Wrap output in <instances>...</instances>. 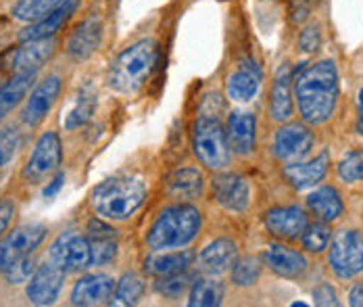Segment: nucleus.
I'll return each mask as SVG.
<instances>
[{
	"mask_svg": "<svg viewBox=\"0 0 363 307\" xmlns=\"http://www.w3.org/2000/svg\"><path fill=\"white\" fill-rule=\"evenodd\" d=\"M292 88L303 121L311 125L326 123L338 103L336 63L324 59L309 67H301V72L292 76Z\"/></svg>",
	"mask_w": 363,
	"mask_h": 307,
	"instance_id": "nucleus-1",
	"label": "nucleus"
},
{
	"mask_svg": "<svg viewBox=\"0 0 363 307\" xmlns=\"http://www.w3.org/2000/svg\"><path fill=\"white\" fill-rule=\"evenodd\" d=\"M145 182L132 176H119V178L105 180L90 194L92 209L99 216L107 220H115V222L130 220L145 205Z\"/></svg>",
	"mask_w": 363,
	"mask_h": 307,
	"instance_id": "nucleus-2",
	"label": "nucleus"
},
{
	"mask_svg": "<svg viewBox=\"0 0 363 307\" xmlns=\"http://www.w3.org/2000/svg\"><path fill=\"white\" fill-rule=\"evenodd\" d=\"M201 222V211L194 205H172L159 213V218L146 234V242L152 251L182 249L196 238Z\"/></svg>",
	"mask_w": 363,
	"mask_h": 307,
	"instance_id": "nucleus-3",
	"label": "nucleus"
},
{
	"mask_svg": "<svg viewBox=\"0 0 363 307\" xmlns=\"http://www.w3.org/2000/svg\"><path fill=\"white\" fill-rule=\"evenodd\" d=\"M159 59L155 40H138L121 50L109 67V86L121 94L138 92L150 77Z\"/></svg>",
	"mask_w": 363,
	"mask_h": 307,
	"instance_id": "nucleus-4",
	"label": "nucleus"
},
{
	"mask_svg": "<svg viewBox=\"0 0 363 307\" xmlns=\"http://www.w3.org/2000/svg\"><path fill=\"white\" fill-rule=\"evenodd\" d=\"M192 149L196 159L209 169H225L230 163V145L218 116L203 113L194 123Z\"/></svg>",
	"mask_w": 363,
	"mask_h": 307,
	"instance_id": "nucleus-5",
	"label": "nucleus"
},
{
	"mask_svg": "<svg viewBox=\"0 0 363 307\" xmlns=\"http://www.w3.org/2000/svg\"><path fill=\"white\" fill-rule=\"evenodd\" d=\"M328 264L332 272L342 278H355L363 272V236L357 230H338L330 240Z\"/></svg>",
	"mask_w": 363,
	"mask_h": 307,
	"instance_id": "nucleus-6",
	"label": "nucleus"
},
{
	"mask_svg": "<svg viewBox=\"0 0 363 307\" xmlns=\"http://www.w3.org/2000/svg\"><path fill=\"white\" fill-rule=\"evenodd\" d=\"M55 42L52 38L28 40L17 48L6 50L0 57V67L9 72L11 76L15 74H26V72H38L52 55Z\"/></svg>",
	"mask_w": 363,
	"mask_h": 307,
	"instance_id": "nucleus-7",
	"label": "nucleus"
},
{
	"mask_svg": "<svg viewBox=\"0 0 363 307\" xmlns=\"http://www.w3.org/2000/svg\"><path fill=\"white\" fill-rule=\"evenodd\" d=\"M46 236V228L42 224H28L19 226L11 232L0 242V274H4L9 266H13L17 259L28 257L40 247V242Z\"/></svg>",
	"mask_w": 363,
	"mask_h": 307,
	"instance_id": "nucleus-8",
	"label": "nucleus"
},
{
	"mask_svg": "<svg viewBox=\"0 0 363 307\" xmlns=\"http://www.w3.org/2000/svg\"><path fill=\"white\" fill-rule=\"evenodd\" d=\"M63 159V147L61 140L55 132H46L40 136L34 151L30 155L26 167H23V178L28 182H38L50 172H55L61 165Z\"/></svg>",
	"mask_w": 363,
	"mask_h": 307,
	"instance_id": "nucleus-9",
	"label": "nucleus"
},
{
	"mask_svg": "<svg viewBox=\"0 0 363 307\" xmlns=\"http://www.w3.org/2000/svg\"><path fill=\"white\" fill-rule=\"evenodd\" d=\"M48 259L55 262L57 266L65 269V272H77L90 266V245L88 238L77 234V232H65L61 234L50 251H48Z\"/></svg>",
	"mask_w": 363,
	"mask_h": 307,
	"instance_id": "nucleus-10",
	"label": "nucleus"
},
{
	"mask_svg": "<svg viewBox=\"0 0 363 307\" xmlns=\"http://www.w3.org/2000/svg\"><path fill=\"white\" fill-rule=\"evenodd\" d=\"M65 274H67L65 269L48 259L30 278V284H28V291H26L28 299L34 306H50V303H55L59 293H61V289H63Z\"/></svg>",
	"mask_w": 363,
	"mask_h": 307,
	"instance_id": "nucleus-11",
	"label": "nucleus"
},
{
	"mask_svg": "<svg viewBox=\"0 0 363 307\" xmlns=\"http://www.w3.org/2000/svg\"><path fill=\"white\" fill-rule=\"evenodd\" d=\"M313 143H315V138L307 125L289 123L276 132L274 153L278 159H282L286 163H294V161H301L303 157L309 155V151L313 149Z\"/></svg>",
	"mask_w": 363,
	"mask_h": 307,
	"instance_id": "nucleus-12",
	"label": "nucleus"
},
{
	"mask_svg": "<svg viewBox=\"0 0 363 307\" xmlns=\"http://www.w3.org/2000/svg\"><path fill=\"white\" fill-rule=\"evenodd\" d=\"M213 199L225 211L242 213L249 209L251 203V186L238 174H219L211 182Z\"/></svg>",
	"mask_w": 363,
	"mask_h": 307,
	"instance_id": "nucleus-13",
	"label": "nucleus"
},
{
	"mask_svg": "<svg viewBox=\"0 0 363 307\" xmlns=\"http://www.w3.org/2000/svg\"><path fill=\"white\" fill-rule=\"evenodd\" d=\"M61 92V77L59 76H48L46 79H42L36 86V90L30 94L26 107H23V121L32 128H36L38 123L48 116V111L52 109V105L57 103Z\"/></svg>",
	"mask_w": 363,
	"mask_h": 307,
	"instance_id": "nucleus-14",
	"label": "nucleus"
},
{
	"mask_svg": "<svg viewBox=\"0 0 363 307\" xmlns=\"http://www.w3.org/2000/svg\"><path fill=\"white\" fill-rule=\"evenodd\" d=\"M103 40V19L99 15L86 17L72 34L67 42V55L73 61H86L90 59Z\"/></svg>",
	"mask_w": 363,
	"mask_h": 307,
	"instance_id": "nucleus-15",
	"label": "nucleus"
},
{
	"mask_svg": "<svg viewBox=\"0 0 363 307\" xmlns=\"http://www.w3.org/2000/svg\"><path fill=\"white\" fill-rule=\"evenodd\" d=\"M265 228L278 238H298L305 228H307V216L301 207L291 205V207H276L269 209L263 218Z\"/></svg>",
	"mask_w": 363,
	"mask_h": 307,
	"instance_id": "nucleus-16",
	"label": "nucleus"
},
{
	"mask_svg": "<svg viewBox=\"0 0 363 307\" xmlns=\"http://www.w3.org/2000/svg\"><path fill=\"white\" fill-rule=\"evenodd\" d=\"M115 291V282L113 278L105 274H90L84 276L75 282L72 291V303L73 306H103L111 299Z\"/></svg>",
	"mask_w": 363,
	"mask_h": 307,
	"instance_id": "nucleus-17",
	"label": "nucleus"
},
{
	"mask_svg": "<svg viewBox=\"0 0 363 307\" xmlns=\"http://www.w3.org/2000/svg\"><path fill=\"white\" fill-rule=\"evenodd\" d=\"M225 138L230 145V151L236 155L253 153L255 140V117L249 111H232L225 121Z\"/></svg>",
	"mask_w": 363,
	"mask_h": 307,
	"instance_id": "nucleus-18",
	"label": "nucleus"
},
{
	"mask_svg": "<svg viewBox=\"0 0 363 307\" xmlns=\"http://www.w3.org/2000/svg\"><path fill=\"white\" fill-rule=\"evenodd\" d=\"M263 262L265 266L272 269L274 274L289 278V280H296L307 272V259L303 253L289 249L284 245H272L265 249L263 253Z\"/></svg>",
	"mask_w": 363,
	"mask_h": 307,
	"instance_id": "nucleus-19",
	"label": "nucleus"
},
{
	"mask_svg": "<svg viewBox=\"0 0 363 307\" xmlns=\"http://www.w3.org/2000/svg\"><path fill=\"white\" fill-rule=\"evenodd\" d=\"M294 111L292 103V72L289 63H282L276 69L272 84V99H269V116L274 121H289Z\"/></svg>",
	"mask_w": 363,
	"mask_h": 307,
	"instance_id": "nucleus-20",
	"label": "nucleus"
},
{
	"mask_svg": "<svg viewBox=\"0 0 363 307\" xmlns=\"http://www.w3.org/2000/svg\"><path fill=\"white\" fill-rule=\"evenodd\" d=\"M328 153L318 155L311 161H294L284 167V176L296 191H307L322 182L328 172Z\"/></svg>",
	"mask_w": 363,
	"mask_h": 307,
	"instance_id": "nucleus-21",
	"label": "nucleus"
},
{
	"mask_svg": "<svg viewBox=\"0 0 363 307\" xmlns=\"http://www.w3.org/2000/svg\"><path fill=\"white\" fill-rule=\"evenodd\" d=\"M77 4H79V0H65L59 9H55L50 15H46L44 19L34 21L30 28H26V30L19 34V40H21V42H28V40L52 38V36L67 23V19L75 13Z\"/></svg>",
	"mask_w": 363,
	"mask_h": 307,
	"instance_id": "nucleus-22",
	"label": "nucleus"
},
{
	"mask_svg": "<svg viewBox=\"0 0 363 307\" xmlns=\"http://www.w3.org/2000/svg\"><path fill=\"white\" fill-rule=\"evenodd\" d=\"M236 242L230 238H218L211 245H207L203 249V253L199 255V266L203 272L216 276V274H223L234 266L236 262Z\"/></svg>",
	"mask_w": 363,
	"mask_h": 307,
	"instance_id": "nucleus-23",
	"label": "nucleus"
},
{
	"mask_svg": "<svg viewBox=\"0 0 363 307\" xmlns=\"http://www.w3.org/2000/svg\"><path fill=\"white\" fill-rule=\"evenodd\" d=\"M259 82H261V72L255 63H242L238 72H234L225 82V92L232 101L247 103L259 92Z\"/></svg>",
	"mask_w": 363,
	"mask_h": 307,
	"instance_id": "nucleus-24",
	"label": "nucleus"
},
{
	"mask_svg": "<svg viewBox=\"0 0 363 307\" xmlns=\"http://www.w3.org/2000/svg\"><path fill=\"white\" fill-rule=\"evenodd\" d=\"M194 262V253L184 249V251H176V253H159V255H150L146 257L145 269L150 276H172V274H180L192 266Z\"/></svg>",
	"mask_w": 363,
	"mask_h": 307,
	"instance_id": "nucleus-25",
	"label": "nucleus"
},
{
	"mask_svg": "<svg viewBox=\"0 0 363 307\" xmlns=\"http://www.w3.org/2000/svg\"><path fill=\"white\" fill-rule=\"evenodd\" d=\"M38 72H26V74H15L6 84L0 86V121L9 116L19 103L21 99L28 94V90L32 88Z\"/></svg>",
	"mask_w": 363,
	"mask_h": 307,
	"instance_id": "nucleus-26",
	"label": "nucleus"
},
{
	"mask_svg": "<svg viewBox=\"0 0 363 307\" xmlns=\"http://www.w3.org/2000/svg\"><path fill=\"white\" fill-rule=\"evenodd\" d=\"M203 174L194 167H182L178 169L172 178H169V184H167V192L172 199H178V201H192V199H199L203 194Z\"/></svg>",
	"mask_w": 363,
	"mask_h": 307,
	"instance_id": "nucleus-27",
	"label": "nucleus"
},
{
	"mask_svg": "<svg viewBox=\"0 0 363 307\" xmlns=\"http://www.w3.org/2000/svg\"><path fill=\"white\" fill-rule=\"evenodd\" d=\"M307 207L311 209V213H315L320 218V222H334L342 216V201L336 189L332 186H322L315 192H311L307 196Z\"/></svg>",
	"mask_w": 363,
	"mask_h": 307,
	"instance_id": "nucleus-28",
	"label": "nucleus"
},
{
	"mask_svg": "<svg viewBox=\"0 0 363 307\" xmlns=\"http://www.w3.org/2000/svg\"><path fill=\"white\" fill-rule=\"evenodd\" d=\"M223 299V284L218 278H199L190 286V307H216Z\"/></svg>",
	"mask_w": 363,
	"mask_h": 307,
	"instance_id": "nucleus-29",
	"label": "nucleus"
},
{
	"mask_svg": "<svg viewBox=\"0 0 363 307\" xmlns=\"http://www.w3.org/2000/svg\"><path fill=\"white\" fill-rule=\"evenodd\" d=\"M65 0H17L11 15L17 21L23 23H34L44 19L46 15H50L55 9H59Z\"/></svg>",
	"mask_w": 363,
	"mask_h": 307,
	"instance_id": "nucleus-30",
	"label": "nucleus"
},
{
	"mask_svg": "<svg viewBox=\"0 0 363 307\" xmlns=\"http://www.w3.org/2000/svg\"><path fill=\"white\" fill-rule=\"evenodd\" d=\"M96 105H99V99L96 94L90 90V88H84L75 101V105L72 107V111L65 117V130H77L82 125H86L90 121V117L94 116L96 111Z\"/></svg>",
	"mask_w": 363,
	"mask_h": 307,
	"instance_id": "nucleus-31",
	"label": "nucleus"
},
{
	"mask_svg": "<svg viewBox=\"0 0 363 307\" xmlns=\"http://www.w3.org/2000/svg\"><path fill=\"white\" fill-rule=\"evenodd\" d=\"M90 266H107L117 257V234H88Z\"/></svg>",
	"mask_w": 363,
	"mask_h": 307,
	"instance_id": "nucleus-32",
	"label": "nucleus"
},
{
	"mask_svg": "<svg viewBox=\"0 0 363 307\" xmlns=\"http://www.w3.org/2000/svg\"><path fill=\"white\" fill-rule=\"evenodd\" d=\"M145 295V282L138 274H123L117 282V299L123 306H136Z\"/></svg>",
	"mask_w": 363,
	"mask_h": 307,
	"instance_id": "nucleus-33",
	"label": "nucleus"
},
{
	"mask_svg": "<svg viewBox=\"0 0 363 307\" xmlns=\"http://www.w3.org/2000/svg\"><path fill=\"white\" fill-rule=\"evenodd\" d=\"M261 269H263L261 259H257L253 255L236 259L232 266V282L236 286H253L261 276Z\"/></svg>",
	"mask_w": 363,
	"mask_h": 307,
	"instance_id": "nucleus-34",
	"label": "nucleus"
},
{
	"mask_svg": "<svg viewBox=\"0 0 363 307\" xmlns=\"http://www.w3.org/2000/svg\"><path fill=\"white\" fill-rule=\"evenodd\" d=\"M303 238V247L309 251V253H322L330 247V240H332V232L326 226V222H318V224H307L305 232L301 234Z\"/></svg>",
	"mask_w": 363,
	"mask_h": 307,
	"instance_id": "nucleus-35",
	"label": "nucleus"
},
{
	"mask_svg": "<svg viewBox=\"0 0 363 307\" xmlns=\"http://www.w3.org/2000/svg\"><path fill=\"white\" fill-rule=\"evenodd\" d=\"M190 286V276L186 272L180 274H172V276H161L157 282H155V289L163 295V297H169V299H178L182 297V293Z\"/></svg>",
	"mask_w": 363,
	"mask_h": 307,
	"instance_id": "nucleus-36",
	"label": "nucleus"
},
{
	"mask_svg": "<svg viewBox=\"0 0 363 307\" xmlns=\"http://www.w3.org/2000/svg\"><path fill=\"white\" fill-rule=\"evenodd\" d=\"M338 174L345 182H363V149L347 155L338 165Z\"/></svg>",
	"mask_w": 363,
	"mask_h": 307,
	"instance_id": "nucleus-37",
	"label": "nucleus"
},
{
	"mask_svg": "<svg viewBox=\"0 0 363 307\" xmlns=\"http://www.w3.org/2000/svg\"><path fill=\"white\" fill-rule=\"evenodd\" d=\"M34 272H36V262L28 255V257L17 259L13 266H9L6 272H4V276H6V280L11 284H23V282H28L34 276Z\"/></svg>",
	"mask_w": 363,
	"mask_h": 307,
	"instance_id": "nucleus-38",
	"label": "nucleus"
},
{
	"mask_svg": "<svg viewBox=\"0 0 363 307\" xmlns=\"http://www.w3.org/2000/svg\"><path fill=\"white\" fill-rule=\"evenodd\" d=\"M322 44V30L318 23H309L307 28H303L301 36H298V48L303 52H315Z\"/></svg>",
	"mask_w": 363,
	"mask_h": 307,
	"instance_id": "nucleus-39",
	"label": "nucleus"
},
{
	"mask_svg": "<svg viewBox=\"0 0 363 307\" xmlns=\"http://www.w3.org/2000/svg\"><path fill=\"white\" fill-rule=\"evenodd\" d=\"M313 301H315V306H322V307H332V306H338V299H336V291L332 289V284H320L315 291H313Z\"/></svg>",
	"mask_w": 363,
	"mask_h": 307,
	"instance_id": "nucleus-40",
	"label": "nucleus"
},
{
	"mask_svg": "<svg viewBox=\"0 0 363 307\" xmlns=\"http://www.w3.org/2000/svg\"><path fill=\"white\" fill-rule=\"evenodd\" d=\"M15 213V205L13 201H0V234L6 230V226L11 224V218Z\"/></svg>",
	"mask_w": 363,
	"mask_h": 307,
	"instance_id": "nucleus-41",
	"label": "nucleus"
},
{
	"mask_svg": "<svg viewBox=\"0 0 363 307\" xmlns=\"http://www.w3.org/2000/svg\"><path fill=\"white\" fill-rule=\"evenodd\" d=\"M292 19L296 23H303L309 15V6H307V0H292Z\"/></svg>",
	"mask_w": 363,
	"mask_h": 307,
	"instance_id": "nucleus-42",
	"label": "nucleus"
},
{
	"mask_svg": "<svg viewBox=\"0 0 363 307\" xmlns=\"http://www.w3.org/2000/svg\"><path fill=\"white\" fill-rule=\"evenodd\" d=\"M63 182H65V174H57V176H55V180H52V182H50V184H48V186L44 189V196H46V199L55 196L57 192L61 191Z\"/></svg>",
	"mask_w": 363,
	"mask_h": 307,
	"instance_id": "nucleus-43",
	"label": "nucleus"
},
{
	"mask_svg": "<svg viewBox=\"0 0 363 307\" xmlns=\"http://www.w3.org/2000/svg\"><path fill=\"white\" fill-rule=\"evenodd\" d=\"M349 303L353 307H363V286L362 284H355L351 295H349Z\"/></svg>",
	"mask_w": 363,
	"mask_h": 307,
	"instance_id": "nucleus-44",
	"label": "nucleus"
},
{
	"mask_svg": "<svg viewBox=\"0 0 363 307\" xmlns=\"http://www.w3.org/2000/svg\"><path fill=\"white\" fill-rule=\"evenodd\" d=\"M357 105H359V121H357V130L363 136V88L359 90V99H357Z\"/></svg>",
	"mask_w": 363,
	"mask_h": 307,
	"instance_id": "nucleus-45",
	"label": "nucleus"
},
{
	"mask_svg": "<svg viewBox=\"0 0 363 307\" xmlns=\"http://www.w3.org/2000/svg\"><path fill=\"white\" fill-rule=\"evenodd\" d=\"M11 157V149L6 147V145H0V167L6 163V159Z\"/></svg>",
	"mask_w": 363,
	"mask_h": 307,
	"instance_id": "nucleus-46",
	"label": "nucleus"
},
{
	"mask_svg": "<svg viewBox=\"0 0 363 307\" xmlns=\"http://www.w3.org/2000/svg\"><path fill=\"white\" fill-rule=\"evenodd\" d=\"M292 307H305V303L303 301H296V303H292Z\"/></svg>",
	"mask_w": 363,
	"mask_h": 307,
	"instance_id": "nucleus-47",
	"label": "nucleus"
}]
</instances>
